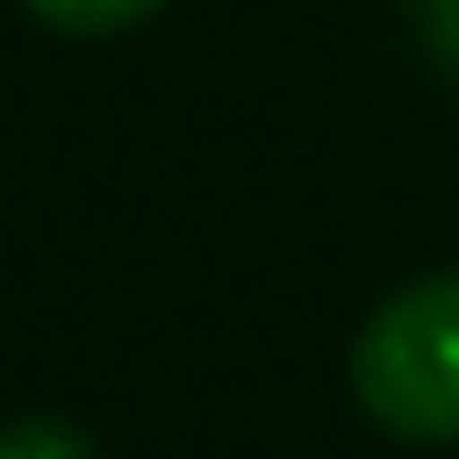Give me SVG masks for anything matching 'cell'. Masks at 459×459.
<instances>
[{
    "label": "cell",
    "mask_w": 459,
    "mask_h": 459,
    "mask_svg": "<svg viewBox=\"0 0 459 459\" xmlns=\"http://www.w3.org/2000/svg\"><path fill=\"white\" fill-rule=\"evenodd\" d=\"M48 32H73V40H105V32H129L145 24L161 0H24Z\"/></svg>",
    "instance_id": "cell-2"
},
{
    "label": "cell",
    "mask_w": 459,
    "mask_h": 459,
    "mask_svg": "<svg viewBox=\"0 0 459 459\" xmlns=\"http://www.w3.org/2000/svg\"><path fill=\"white\" fill-rule=\"evenodd\" d=\"M347 387L395 444H459V266L371 307L347 355Z\"/></svg>",
    "instance_id": "cell-1"
},
{
    "label": "cell",
    "mask_w": 459,
    "mask_h": 459,
    "mask_svg": "<svg viewBox=\"0 0 459 459\" xmlns=\"http://www.w3.org/2000/svg\"><path fill=\"white\" fill-rule=\"evenodd\" d=\"M420 32H428L436 65L459 81V0H420Z\"/></svg>",
    "instance_id": "cell-4"
},
{
    "label": "cell",
    "mask_w": 459,
    "mask_h": 459,
    "mask_svg": "<svg viewBox=\"0 0 459 459\" xmlns=\"http://www.w3.org/2000/svg\"><path fill=\"white\" fill-rule=\"evenodd\" d=\"M0 459H97V444L81 428H65V420H8Z\"/></svg>",
    "instance_id": "cell-3"
}]
</instances>
